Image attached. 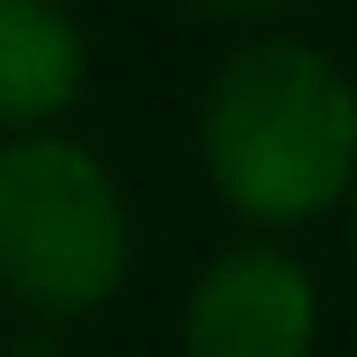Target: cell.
<instances>
[{
  "instance_id": "1",
  "label": "cell",
  "mask_w": 357,
  "mask_h": 357,
  "mask_svg": "<svg viewBox=\"0 0 357 357\" xmlns=\"http://www.w3.org/2000/svg\"><path fill=\"white\" fill-rule=\"evenodd\" d=\"M197 153L234 219H328L357 183V80L306 37H255L204 80Z\"/></svg>"
},
{
  "instance_id": "2",
  "label": "cell",
  "mask_w": 357,
  "mask_h": 357,
  "mask_svg": "<svg viewBox=\"0 0 357 357\" xmlns=\"http://www.w3.org/2000/svg\"><path fill=\"white\" fill-rule=\"evenodd\" d=\"M132 270L124 190L80 139L15 132L0 146V291L52 321L117 299Z\"/></svg>"
},
{
  "instance_id": "3",
  "label": "cell",
  "mask_w": 357,
  "mask_h": 357,
  "mask_svg": "<svg viewBox=\"0 0 357 357\" xmlns=\"http://www.w3.org/2000/svg\"><path fill=\"white\" fill-rule=\"evenodd\" d=\"M321 291L306 263L270 241H241L204 263L183 299V357H314Z\"/></svg>"
},
{
  "instance_id": "4",
  "label": "cell",
  "mask_w": 357,
  "mask_h": 357,
  "mask_svg": "<svg viewBox=\"0 0 357 357\" xmlns=\"http://www.w3.org/2000/svg\"><path fill=\"white\" fill-rule=\"evenodd\" d=\"M88 80V37L59 0H0V132H44Z\"/></svg>"
},
{
  "instance_id": "5",
  "label": "cell",
  "mask_w": 357,
  "mask_h": 357,
  "mask_svg": "<svg viewBox=\"0 0 357 357\" xmlns=\"http://www.w3.org/2000/svg\"><path fill=\"white\" fill-rule=\"evenodd\" d=\"M183 8L212 15V22H270V15H291V8H306V0H183Z\"/></svg>"
},
{
  "instance_id": "6",
  "label": "cell",
  "mask_w": 357,
  "mask_h": 357,
  "mask_svg": "<svg viewBox=\"0 0 357 357\" xmlns=\"http://www.w3.org/2000/svg\"><path fill=\"white\" fill-rule=\"evenodd\" d=\"M343 204H350V248H357V183H350V197H343Z\"/></svg>"
}]
</instances>
